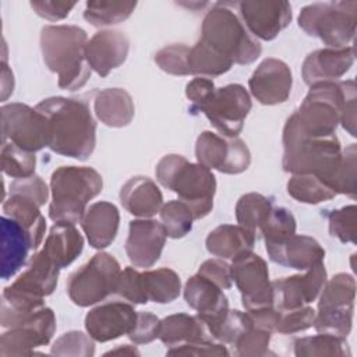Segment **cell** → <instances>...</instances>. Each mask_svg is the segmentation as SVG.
<instances>
[{
	"label": "cell",
	"mask_w": 357,
	"mask_h": 357,
	"mask_svg": "<svg viewBox=\"0 0 357 357\" xmlns=\"http://www.w3.org/2000/svg\"><path fill=\"white\" fill-rule=\"evenodd\" d=\"M49 121V148L63 156L88 159L96 145V123L86 102L53 96L35 107Z\"/></svg>",
	"instance_id": "cell-1"
},
{
	"label": "cell",
	"mask_w": 357,
	"mask_h": 357,
	"mask_svg": "<svg viewBox=\"0 0 357 357\" xmlns=\"http://www.w3.org/2000/svg\"><path fill=\"white\" fill-rule=\"evenodd\" d=\"M283 170L291 174H314L335 190L342 165V146L337 137H310L293 113L283 128ZM336 192V191H335Z\"/></svg>",
	"instance_id": "cell-2"
},
{
	"label": "cell",
	"mask_w": 357,
	"mask_h": 357,
	"mask_svg": "<svg viewBox=\"0 0 357 357\" xmlns=\"http://www.w3.org/2000/svg\"><path fill=\"white\" fill-rule=\"evenodd\" d=\"M86 32L75 25H46L40 31V50L46 67L59 75V86L67 91L82 88L91 78L86 63Z\"/></svg>",
	"instance_id": "cell-3"
},
{
	"label": "cell",
	"mask_w": 357,
	"mask_h": 357,
	"mask_svg": "<svg viewBox=\"0 0 357 357\" xmlns=\"http://www.w3.org/2000/svg\"><path fill=\"white\" fill-rule=\"evenodd\" d=\"M158 181L174 191L192 212L194 219H202L213 208L216 178L211 169L190 163L184 156L170 153L163 156L155 169Z\"/></svg>",
	"instance_id": "cell-4"
},
{
	"label": "cell",
	"mask_w": 357,
	"mask_h": 357,
	"mask_svg": "<svg viewBox=\"0 0 357 357\" xmlns=\"http://www.w3.org/2000/svg\"><path fill=\"white\" fill-rule=\"evenodd\" d=\"M102 187V176L92 167H57L50 177V219L54 223H79L86 212V204L100 194Z\"/></svg>",
	"instance_id": "cell-5"
},
{
	"label": "cell",
	"mask_w": 357,
	"mask_h": 357,
	"mask_svg": "<svg viewBox=\"0 0 357 357\" xmlns=\"http://www.w3.org/2000/svg\"><path fill=\"white\" fill-rule=\"evenodd\" d=\"M199 40L233 64H251L262 52L261 43L229 8V3H216L206 13Z\"/></svg>",
	"instance_id": "cell-6"
},
{
	"label": "cell",
	"mask_w": 357,
	"mask_h": 357,
	"mask_svg": "<svg viewBox=\"0 0 357 357\" xmlns=\"http://www.w3.org/2000/svg\"><path fill=\"white\" fill-rule=\"evenodd\" d=\"M356 98V82L331 81L311 85L300 107L294 112L303 131L310 137L333 135L346 103Z\"/></svg>",
	"instance_id": "cell-7"
},
{
	"label": "cell",
	"mask_w": 357,
	"mask_h": 357,
	"mask_svg": "<svg viewBox=\"0 0 357 357\" xmlns=\"http://www.w3.org/2000/svg\"><path fill=\"white\" fill-rule=\"evenodd\" d=\"M357 1H331L305 6L298 14V26L326 46L342 49L356 33Z\"/></svg>",
	"instance_id": "cell-8"
},
{
	"label": "cell",
	"mask_w": 357,
	"mask_h": 357,
	"mask_svg": "<svg viewBox=\"0 0 357 357\" xmlns=\"http://www.w3.org/2000/svg\"><path fill=\"white\" fill-rule=\"evenodd\" d=\"M121 273L117 259L107 252H96L85 265L73 272L67 282L70 300L79 307H89L116 293Z\"/></svg>",
	"instance_id": "cell-9"
},
{
	"label": "cell",
	"mask_w": 357,
	"mask_h": 357,
	"mask_svg": "<svg viewBox=\"0 0 357 357\" xmlns=\"http://www.w3.org/2000/svg\"><path fill=\"white\" fill-rule=\"evenodd\" d=\"M318 301L314 328L317 332L346 337L351 331L356 280L349 273H337L325 282Z\"/></svg>",
	"instance_id": "cell-10"
},
{
	"label": "cell",
	"mask_w": 357,
	"mask_h": 357,
	"mask_svg": "<svg viewBox=\"0 0 357 357\" xmlns=\"http://www.w3.org/2000/svg\"><path fill=\"white\" fill-rule=\"evenodd\" d=\"M251 98L240 84H229L215 91L195 109L202 112L211 124L223 137H237L244 126V120L251 110Z\"/></svg>",
	"instance_id": "cell-11"
},
{
	"label": "cell",
	"mask_w": 357,
	"mask_h": 357,
	"mask_svg": "<svg viewBox=\"0 0 357 357\" xmlns=\"http://www.w3.org/2000/svg\"><path fill=\"white\" fill-rule=\"evenodd\" d=\"M3 142H11L28 152H38L50 142L47 119L24 103H7L1 107Z\"/></svg>",
	"instance_id": "cell-12"
},
{
	"label": "cell",
	"mask_w": 357,
	"mask_h": 357,
	"mask_svg": "<svg viewBox=\"0 0 357 357\" xmlns=\"http://www.w3.org/2000/svg\"><path fill=\"white\" fill-rule=\"evenodd\" d=\"M54 331V312L43 305L1 335L0 356H31L36 347L45 346L52 340Z\"/></svg>",
	"instance_id": "cell-13"
},
{
	"label": "cell",
	"mask_w": 357,
	"mask_h": 357,
	"mask_svg": "<svg viewBox=\"0 0 357 357\" xmlns=\"http://www.w3.org/2000/svg\"><path fill=\"white\" fill-rule=\"evenodd\" d=\"M230 271L247 311L273 305L272 282L264 258L252 251H245L233 258Z\"/></svg>",
	"instance_id": "cell-14"
},
{
	"label": "cell",
	"mask_w": 357,
	"mask_h": 357,
	"mask_svg": "<svg viewBox=\"0 0 357 357\" xmlns=\"http://www.w3.org/2000/svg\"><path fill=\"white\" fill-rule=\"evenodd\" d=\"M197 163L225 174H238L248 169L251 153L238 137L229 138L212 131H204L195 144Z\"/></svg>",
	"instance_id": "cell-15"
},
{
	"label": "cell",
	"mask_w": 357,
	"mask_h": 357,
	"mask_svg": "<svg viewBox=\"0 0 357 357\" xmlns=\"http://www.w3.org/2000/svg\"><path fill=\"white\" fill-rule=\"evenodd\" d=\"M326 282V269L319 262L304 275H293L272 282L273 305L279 311H289L312 303Z\"/></svg>",
	"instance_id": "cell-16"
},
{
	"label": "cell",
	"mask_w": 357,
	"mask_h": 357,
	"mask_svg": "<svg viewBox=\"0 0 357 357\" xmlns=\"http://www.w3.org/2000/svg\"><path fill=\"white\" fill-rule=\"evenodd\" d=\"M238 11L244 26L262 40L275 39L291 21V6L287 1H241Z\"/></svg>",
	"instance_id": "cell-17"
},
{
	"label": "cell",
	"mask_w": 357,
	"mask_h": 357,
	"mask_svg": "<svg viewBox=\"0 0 357 357\" xmlns=\"http://www.w3.org/2000/svg\"><path fill=\"white\" fill-rule=\"evenodd\" d=\"M137 311L127 303H106L91 310L85 317V329L96 342L114 340L128 335L137 321Z\"/></svg>",
	"instance_id": "cell-18"
},
{
	"label": "cell",
	"mask_w": 357,
	"mask_h": 357,
	"mask_svg": "<svg viewBox=\"0 0 357 357\" xmlns=\"http://www.w3.org/2000/svg\"><path fill=\"white\" fill-rule=\"evenodd\" d=\"M293 75L289 66L278 59H265L252 73L248 86L252 96L262 105H278L287 100Z\"/></svg>",
	"instance_id": "cell-19"
},
{
	"label": "cell",
	"mask_w": 357,
	"mask_h": 357,
	"mask_svg": "<svg viewBox=\"0 0 357 357\" xmlns=\"http://www.w3.org/2000/svg\"><path fill=\"white\" fill-rule=\"evenodd\" d=\"M166 231L162 223L153 219H137L130 222L126 252L135 268H151L160 258L166 243Z\"/></svg>",
	"instance_id": "cell-20"
},
{
	"label": "cell",
	"mask_w": 357,
	"mask_h": 357,
	"mask_svg": "<svg viewBox=\"0 0 357 357\" xmlns=\"http://www.w3.org/2000/svg\"><path fill=\"white\" fill-rule=\"evenodd\" d=\"M130 49V40L121 31L105 29L96 32L86 43V63L98 75L106 77L112 70L120 67Z\"/></svg>",
	"instance_id": "cell-21"
},
{
	"label": "cell",
	"mask_w": 357,
	"mask_h": 357,
	"mask_svg": "<svg viewBox=\"0 0 357 357\" xmlns=\"http://www.w3.org/2000/svg\"><path fill=\"white\" fill-rule=\"evenodd\" d=\"M353 63V46H346L342 49H318L305 57L301 68L303 79L310 86L318 82L337 81L351 68Z\"/></svg>",
	"instance_id": "cell-22"
},
{
	"label": "cell",
	"mask_w": 357,
	"mask_h": 357,
	"mask_svg": "<svg viewBox=\"0 0 357 357\" xmlns=\"http://www.w3.org/2000/svg\"><path fill=\"white\" fill-rule=\"evenodd\" d=\"M184 298L197 311V315L205 322L208 329L229 311V301L223 290L199 273L187 280Z\"/></svg>",
	"instance_id": "cell-23"
},
{
	"label": "cell",
	"mask_w": 357,
	"mask_h": 357,
	"mask_svg": "<svg viewBox=\"0 0 357 357\" xmlns=\"http://www.w3.org/2000/svg\"><path fill=\"white\" fill-rule=\"evenodd\" d=\"M265 247L271 261L297 271H307L308 268L324 262L325 258V250L321 244L305 234L294 233L279 244Z\"/></svg>",
	"instance_id": "cell-24"
},
{
	"label": "cell",
	"mask_w": 357,
	"mask_h": 357,
	"mask_svg": "<svg viewBox=\"0 0 357 357\" xmlns=\"http://www.w3.org/2000/svg\"><path fill=\"white\" fill-rule=\"evenodd\" d=\"M120 202L128 213L148 219L163 206V195L156 183L149 177L135 176L121 187Z\"/></svg>",
	"instance_id": "cell-25"
},
{
	"label": "cell",
	"mask_w": 357,
	"mask_h": 357,
	"mask_svg": "<svg viewBox=\"0 0 357 357\" xmlns=\"http://www.w3.org/2000/svg\"><path fill=\"white\" fill-rule=\"evenodd\" d=\"M119 223V209L116 205L106 201L92 204L81 220L89 245L98 250L106 248L113 243L117 236Z\"/></svg>",
	"instance_id": "cell-26"
},
{
	"label": "cell",
	"mask_w": 357,
	"mask_h": 357,
	"mask_svg": "<svg viewBox=\"0 0 357 357\" xmlns=\"http://www.w3.org/2000/svg\"><path fill=\"white\" fill-rule=\"evenodd\" d=\"M1 225V278L4 280L14 276L26 262L32 250L26 230L14 219L3 216Z\"/></svg>",
	"instance_id": "cell-27"
},
{
	"label": "cell",
	"mask_w": 357,
	"mask_h": 357,
	"mask_svg": "<svg viewBox=\"0 0 357 357\" xmlns=\"http://www.w3.org/2000/svg\"><path fill=\"white\" fill-rule=\"evenodd\" d=\"M162 343L169 347L202 340H213L205 322L198 317L188 314H173L160 321L159 336Z\"/></svg>",
	"instance_id": "cell-28"
},
{
	"label": "cell",
	"mask_w": 357,
	"mask_h": 357,
	"mask_svg": "<svg viewBox=\"0 0 357 357\" xmlns=\"http://www.w3.org/2000/svg\"><path fill=\"white\" fill-rule=\"evenodd\" d=\"M205 244L212 255L222 259H233L245 251H252L255 231L240 225H222L208 234Z\"/></svg>",
	"instance_id": "cell-29"
},
{
	"label": "cell",
	"mask_w": 357,
	"mask_h": 357,
	"mask_svg": "<svg viewBox=\"0 0 357 357\" xmlns=\"http://www.w3.org/2000/svg\"><path fill=\"white\" fill-rule=\"evenodd\" d=\"M93 110L103 124L114 128L128 126L135 113L131 95L121 88L99 91L93 99Z\"/></svg>",
	"instance_id": "cell-30"
},
{
	"label": "cell",
	"mask_w": 357,
	"mask_h": 357,
	"mask_svg": "<svg viewBox=\"0 0 357 357\" xmlns=\"http://www.w3.org/2000/svg\"><path fill=\"white\" fill-rule=\"evenodd\" d=\"M84 238L71 223H54L52 226L42 251L49 259L61 268L68 266L82 252Z\"/></svg>",
	"instance_id": "cell-31"
},
{
	"label": "cell",
	"mask_w": 357,
	"mask_h": 357,
	"mask_svg": "<svg viewBox=\"0 0 357 357\" xmlns=\"http://www.w3.org/2000/svg\"><path fill=\"white\" fill-rule=\"evenodd\" d=\"M39 205L20 194H11L3 202V212L6 216L18 222L28 233L32 250H36L46 231V220L39 211Z\"/></svg>",
	"instance_id": "cell-32"
},
{
	"label": "cell",
	"mask_w": 357,
	"mask_h": 357,
	"mask_svg": "<svg viewBox=\"0 0 357 357\" xmlns=\"http://www.w3.org/2000/svg\"><path fill=\"white\" fill-rule=\"evenodd\" d=\"M144 290L148 301L166 304L176 300L181 290L178 275L170 268H159L142 272Z\"/></svg>",
	"instance_id": "cell-33"
},
{
	"label": "cell",
	"mask_w": 357,
	"mask_h": 357,
	"mask_svg": "<svg viewBox=\"0 0 357 357\" xmlns=\"http://www.w3.org/2000/svg\"><path fill=\"white\" fill-rule=\"evenodd\" d=\"M187 66L190 75L218 77L227 73L231 68L233 61L220 56L208 45L198 40L192 47H190Z\"/></svg>",
	"instance_id": "cell-34"
},
{
	"label": "cell",
	"mask_w": 357,
	"mask_h": 357,
	"mask_svg": "<svg viewBox=\"0 0 357 357\" xmlns=\"http://www.w3.org/2000/svg\"><path fill=\"white\" fill-rule=\"evenodd\" d=\"M294 354L297 357H326V356H350L351 351L346 337L329 333L298 337L294 340Z\"/></svg>",
	"instance_id": "cell-35"
},
{
	"label": "cell",
	"mask_w": 357,
	"mask_h": 357,
	"mask_svg": "<svg viewBox=\"0 0 357 357\" xmlns=\"http://www.w3.org/2000/svg\"><path fill=\"white\" fill-rule=\"evenodd\" d=\"M287 192L304 204H319L337 195L329 184L314 174H293L287 181Z\"/></svg>",
	"instance_id": "cell-36"
},
{
	"label": "cell",
	"mask_w": 357,
	"mask_h": 357,
	"mask_svg": "<svg viewBox=\"0 0 357 357\" xmlns=\"http://www.w3.org/2000/svg\"><path fill=\"white\" fill-rule=\"evenodd\" d=\"M137 7V1H88L84 18L93 26H106L123 22Z\"/></svg>",
	"instance_id": "cell-37"
},
{
	"label": "cell",
	"mask_w": 357,
	"mask_h": 357,
	"mask_svg": "<svg viewBox=\"0 0 357 357\" xmlns=\"http://www.w3.org/2000/svg\"><path fill=\"white\" fill-rule=\"evenodd\" d=\"M272 208V201L262 194H244L236 204L237 223L248 230L255 231V229H259L268 219Z\"/></svg>",
	"instance_id": "cell-38"
},
{
	"label": "cell",
	"mask_w": 357,
	"mask_h": 357,
	"mask_svg": "<svg viewBox=\"0 0 357 357\" xmlns=\"http://www.w3.org/2000/svg\"><path fill=\"white\" fill-rule=\"evenodd\" d=\"M159 213L167 237L181 238L191 231L194 215L183 201L174 199L163 204Z\"/></svg>",
	"instance_id": "cell-39"
},
{
	"label": "cell",
	"mask_w": 357,
	"mask_h": 357,
	"mask_svg": "<svg viewBox=\"0 0 357 357\" xmlns=\"http://www.w3.org/2000/svg\"><path fill=\"white\" fill-rule=\"evenodd\" d=\"M252 321L248 312L229 310L215 325L209 328L213 340L223 344H234L247 331L252 328Z\"/></svg>",
	"instance_id": "cell-40"
},
{
	"label": "cell",
	"mask_w": 357,
	"mask_h": 357,
	"mask_svg": "<svg viewBox=\"0 0 357 357\" xmlns=\"http://www.w3.org/2000/svg\"><path fill=\"white\" fill-rule=\"evenodd\" d=\"M35 153L24 151L11 142H3L1 146V170L13 178L31 177L35 173Z\"/></svg>",
	"instance_id": "cell-41"
},
{
	"label": "cell",
	"mask_w": 357,
	"mask_h": 357,
	"mask_svg": "<svg viewBox=\"0 0 357 357\" xmlns=\"http://www.w3.org/2000/svg\"><path fill=\"white\" fill-rule=\"evenodd\" d=\"M259 230L264 236L265 245H275L296 233V219L289 209L276 206L272 208Z\"/></svg>",
	"instance_id": "cell-42"
},
{
	"label": "cell",
	"mask_w": 357,
	"mask_h": 357,
	"mask_svg": "<svg viewBox=\"0 0 357 357\" xmlns=\"http://www.w3.org/2000/svg\"><path fill=\"white\" fill-rule=\"evenodd\" d=\"M95 353L93 339L79 331H71L60 336L52 346V354L91 357Z\"/></svg>",
	"instance_id": "cell-43"
},
{
	"label": "cell",
	"mask_w": 357,
	"mask_h": 357,
	"mask_svg": "<svg viewBox=\"0 0 357 357\" xmlns=\"http://www.w3.org/2000/svg\"><path fill=\"white\" fill-rule=\"evenodd\" d=\"M190 47L183 43L165 46L155 54V63L167 74L172 75H190L187 57Z\"/></svg>",
	"instance_id": "cell-44"
},
{
	"label": "cell",
	"mask_w": 357,
	"mask_h": 357,
	"mask_svg": "<svg viewBox=\"0 0 357 357\" xmlns=\"http://www.w3.org/2000/svg\"><path fill=\"white\" fill-rule=\"evenodd\" d=\"M328 220L331 236L337 237L342 243L356 241V205H347L340 209L332 211L328 216Z\"/></svg>",
	"instance_id": "cell-45"
},
{
	"label": "cell",
	"mask_w": 357,
	"mask_h": 357,
	"mask_svg": "<svg viewBox=\"0 0 357 357\" xmlns=\"http://www.w3.org/2000/svg\"><path fill=\"white\" fill-rule=\"evenodd\" d=\"M116 293L131 304L148 303V297L145 294L144 283H142V273L134 269L132 266H127L121 271L119 276Z\"/></svg>",
	"instance_id": "cell-46"
},
{
	"label": "cell",
	"mask_w": 357,
	"mask_h": 357,
	"mask_svg": "<svg viewBox=\"0 0 357 357\" xmlns=\"http://www.w3.org/2000/svg\"><path fill=\"white\" fill-rule=\"evenodd\" d=\"M356 145L351 144L349 145L343 152H342V165L335 181V191L336 194H346L351 198L356 197Z\"/></svg>",
	"instance_id": "cell-47"
},
{
	"label": "cell",
	"mask_w": 357,
	"mask_h": 357,
	"mask_svg": "<svg viewBox=\"0 0 357 357\" xmlns=\"http://www.w3.org/2000/svg\"><path fill=\"white\" fill-rule=\"evenodd\" d=\"M271 332L252 326L236 343V353L243 357H261L269 353Z\"/></svg>",
	"instance_id": "cell-48"
},
{
	"label": "cell",
	"mask_w": 357,
	"mask_h": 357,
	"mask_svg": "<svg viewBox=\"0 0 357 357\" xmlns=\"http://www.w3.org/2000/svg\"><path fill=\"white\" fill-rule=\"evenodd\" d=\"M314 308L304 305L300 308L283 311L276 328V332L283 335H291L301 331H305L314 325L315 321Z\"/></svg>",
	"instance_id": "cell-49"
},
{
	"label": "cell",
	"mask_w": 357,
	"mask_h": 357,
	"mask_svg": "<svg viewBox=\"0 0 357 357\" xmlns=\"http://www.w3.org/2000/svg\"><path fill=\"white\" fill-rule=\"evenodd\" d=\"M11 194H20L35 201L39 206L45 205L49 197V188L39 176H31L25 178H17L10 184Z\"/></svg>",
	"instance_id": "cell-50"
},
{
	"label": "cell",
	"mask_w": 357,
	"mask_h": 357,
	"mask_svg": "<svg viewBox=\"0 0 357 357\" xmlns=\"http://www.w3.org/2000/svg\"><path fill=\"white\" fill-rule=\"evenodd\" d=\"M160 319L151 312H138L134 328L130 331L128 337L137 344L151 343L159 336Z\"/></svg>",
	"instance_id": "cell-51"
},
{
	"label": "cell",
	"mask_w": 357,
	"mask_h": 357,
	"mask_svg": "<svg viewBox=\"0 0 357 357\" xmlns=\"http://www.w3.org/2000/svg\"><path fill=\"white\" fill-rule=\"evenodd\" d=\"M169 356H229V350L223 343L213 340H202L195 343H185L169 347Z\"/></svg>",
	"instance_id": "cell-52"
},
{
	"label": "cell",
	"mask_w": 357,
	"mask_h": 357,
	"mask_svg": "<svg viewBox=\"0 0 357 357\" xmlns=\"http://www.w3.org/2000/svg\"><path fill=\"white\" fill-rule=\"evenodd\" d=\"M198 273L212 280L216 286H219L222 290H227L231 287V271L230 265L225 262L223 259H206L201 264Z\"/></svg>",
	"instance_id": "cell-53"
},
{
	"label": "cell",
	"mask_w": 357,
	"mask_h": 357,
	"mask_svg": "<svg viewBox=\"0 0 357 357\" xmlns=\"http://www.w3.org/2000/svg\"><path fill=\"white\" fill-rule=\"evenodd\" d=\"M77 3L70 1H50V0H33L31 1V7L33 11L47 21H60L66 18L70 11L75 7Z\"/></svg>",
	"instance_id": "cell-54"
},
{
	"label": "cell",
	"mask_w": 357,
	"mask_h": 357,
	"mask_svg": "<svg viewBox=\"0 0 357 357\" xmlns=\"http://www.w3.org/2000/svg\"><path fill=\"white\" fill-rule=\"evenodd\" d=\"M252 325L255 328L268 331V332H276L282 311H279L275 305H269V307H262V308H257V310H248L247 311Z\"/></svg>",
	"instance_id": "cell-55"
},
{
	"label": "cell",
	"mask_w": 357,
	"mask_h": 357,
	"mask_svg": "<svg viewBox=\"0 0 357 357\" xmlns=\"http://www.w3.org/2000/svg\"><path fill=\"white\" fill-rule=\"evenodd\" d=\"M213 91H215V84L212 79L202 78V77L191 79L185 86V96L192 103L191 110L199 106Z\"/></svg>",
	"instance_id": "cell-56"
},
{
	"label": "cell",
	"mask_w": 357,
	"mask_h": 357,
	"mask_svg": "<svg viewBox=\"0 0 357 357\" xmlns=\"http://www.w3.org/2000/svg\"><path fill=\"white\" fill-rule=\"evenodd\" d=\"M14 91V75L8 68L6 61H1V100H7V98Z\"/></svg>",
	"instance_id": "cell-57"
},
{
	"label": "cell",
	"mask_w": 357,
	"mask_h": 357,
	"mask_svg": "<svg viewBox=\"0 0 357 357\" xmlns=\"http://www.w3.org/2000/svg\"><path fill=\"white\" fill-rule=\"evenodd\" d=\"M109 354H130V356L135 354V356H139V351L134 346L123 344V346H119L117 349H113V350L106 353V356H109Z\"/></svg>",
	"instance_id": "cell-58"
}]
</instances>
